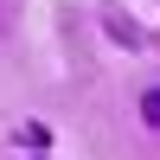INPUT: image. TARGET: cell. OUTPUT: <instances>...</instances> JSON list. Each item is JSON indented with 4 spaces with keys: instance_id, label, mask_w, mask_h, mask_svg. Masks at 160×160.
<instances>
[{
    "instance_id": "6da1fadb",
    "label": "cell",
    "mask_w": 160,
    "mask_h": 160,
    "mask_svg": "<svg viewBox=\"0 0 160 160\" xmlns=\"http://www.w3.org/2000/svg\"><path fill=\"white\" fill-rule=\"evenodd\" d=\"M141 115H148V122L160 128V90H148V96H141Z\"/></svg>"
}]
</instances>
